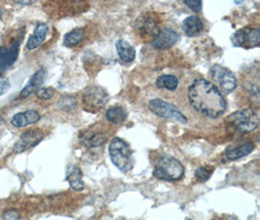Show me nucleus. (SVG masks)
Wrapping results in <instances>:
<instances>
[{
	"label": "nucleus",
	"mask_w": 260,
	"mask_h": 220,
	"mask_svg": "<svg viewBox=\"0 0 260 220\" xmlns=\"http://www.w3.org/2000/svg\"><path fill=\"white\" fill-rule=\"evenodd\" d=\"M188 100L196 112L211 119L224 114L226 101L220 90L211 81L198 78L188 88Z\"/></svg>",
	"instance_id": "f257e3e1"
},
{
	"label": "nucleus",
	"mask_w": 260,
	"mask_h": 220,
	"mask_svg": "<svg viewBox=\"0 0 260 220\" xmlns=\"http://www.w3.org/2000/svg\"><path fill=\"white\" fill-rule=\"evenodd\" d=\"M109 155L113 165L121 171L128 173L134 167L133 152L121 138L115 137L109 144Z\"/></svg>",
	"instance_id": "f03ea898"
},
{
	"label": "nucleus",
	"mask_w": 260,
	"mask_h": 220,
	"mask_svg": "<svg viewBox=\"0 0 260 220\" xmlns=\"http://www.w3.org/2000/svg\"><path fill=\"white\" fill-rule=\"evenodd\" d=\"M184 175V167L181 163L171 156L159 158L154 165L153 176L163 181H178Z\"/></svg>",
	"instance_id": "7ed1b4c3"
},
{
	"label": "nucleus",
	"mask_w": 260,
	"mask_h": 220,
	"mask_svg": "<svg viewBox=\"0 0 260 220\" xmlns=\"http://www.w3.org/2000/svg\"><path fill=\"white\" fill-rule=\"evenodd\" d=\"M227 122L238 131L248 133L255 130L259 124V116L252 109L241 110L231 114Z\"/></svg>",
	"instance_id": "20e7f679"
},
{
	"label": "nucleus",
	"mask_w": 260,
	"mask_h": 220,
	"mask_svg": "<svg viewBox=\"0 0 260 220\" xmlns=\"http://www.w3.org/2000/svg\"><path fill=\"white\" fill-rule=\"evenodd\" d=\"M108 101V94L100 86L88 87L83 94L84 109L88 112L100 111Z\"/></svg>",
	"instance_id": "39448f33"
},
{
	"label": "nucleus",
	"mask_w": 260,
	"mask_h": 220,
	"mask_svg": "<svg viewBox=\"0 0 260 220\" xmlns=\"http://www.w3.org/2000/svg\"><path fill=\"white\" fill-rule=\"evenodd\" d=\"M148 108L152 113L155 115L164 118V119H172L180 124H186L187 119L185 116L179 111V110L174 105L161 100V99H153L149 101Z\"/></svg>",
	"instance_id": "423d86ee"
},
{
	"label": "nucleus",
	"mask_w": 260,
	"mask_h": 220,
	"mask_svg": "<svg viewBox=\"0 0 260 220\" xmlns=\"http://www.w3.org/2000/svg\"><path fill=\"white\" fill-rule=\"evenodd\" d=\"M211 75L219 89L226 94L231 93L237 87V79L233 73L220 65H214L211 68Z\"/></svg>",
	"instance_id": "0eeeda50"
},
{
	"label": "nucleus",
	"mask_w": 260,
	"mask_h": 220,
	"mask_svg": "<svg viewBox=\"0 0 260 220\" xmlns=\"http://www.w3.org/2000/svg\"><path fill=\"white\" fill-rule=\"evenodd\" d=\"M232 43L237 47H258L260 44V32L257 29L244 28L232 36Z\"/></svg>",
	"instance_id": "6e6552de"
},
{
	"label": "nucleus",
	"mask_w": 260,
	"mask_h": 220,
	"mask_svg": "<svg viewBox=\"0 0 260 220\" xmlns=\"http://www.w3.org/2000/svg\"><path fill=\"white\" fill-rule=\"evenodd\" d=\"M44 138V134L40 129H32L25 132L14 145L13 151L16 154L23 153L31 148L35 147Z\"/></svg>",
	"instance_id": "1a4fd4ad"
},
{
	"label": "nucleus",
	"mask_w": 260,
	"mask_h": 220,
	"mask_svg": "<svg viewBox=\"0 0 260 220\" xmlns=\"http://www.w3.org/2000/svg\"><path fill=\"white\" fill-rule=\"evenodd\" d=\"M179 35L171 29H164L159 33L157 37H154L151 44L155 49L163 50L173 47L179 40Z\"/></svg>",
	"instance_id": "9d476101"
},
{
	"label": "nucleus",
	"mask_w": 260,
	"mask_h": 220,
	"mask_svg": "<svg viewBox=\"0 0 260 220\" xmlns=\"http://www.w3.org/2000/svg\"><path fill=\"white\" fill-rule=\"evenodd\" d=\"M20 51V43L15 42L8 49L5 47L0 48V73L6 71L18 59Z\"/></svg>",
	"instance_id": "9b49d317"
},
{
	"label": "nucleus",
	"mask_w": 260,
	"mask_h": 220,
	"mask_svg": "<svg viewBox=\"0 0 260 220\" xmlns=\"http://www.w3.org/2000/svg\"><path fill=\"white\" fill-rule=\"evenodd\" d=\"M46 77V71L44 69H40L37 71L30 79V81L27 83V85L22 89L20 96L22 98H27L32 93L36 92L37 89L41 87Z\"/></svg>",
	"instance_id": "f8f14e48"
},
{
	"label": "nucleus",
	"mask_w": 260,
	"mask_h": 220,
	"mask_svg": "<svg viewBox=\"0 0 260 220\" xmlns=\"http://www.w3.org/2000/svg\"><path fill=\"white\" fill-rule=\"evenodd\" d=\"M182 31L187 37H196L204 31V24L197 16H190L182 23Z\"/></svg>",
	"instance_id": "ddd939ff"
},
{
	"label": "nucleus",
	"mask_w": 260,
	"mask_h": 220,
	"mask_svg": "<svg viewBox=\"0 0 260 220\" xmlns=\"http://www.w3.org/2000/svg\"><path fill=\"white\" fill-rule=\"evenodd\" d=\"M48 33V27L46 24H39L36 26L33 35L29 38L27 42V48L29 50H33L39 47L46 38Z\"/></svg>",
	"instance_id": "4468645a"
},
{
	"label": "nucleus",
	"mask_w": 260,
	"mask_h": 220,
	"mask_svg": "<svg viewBox=\"0 0 260 220\" xmlns=\"http://www.w3.org/2000/svg\"><path fill=\"white\" fill-rule=\"evenodd\" d=\"M82 170L75 165H71L68 166L66 170V180L69 183L71 189L75 191H81L84 187L82 180Z\"/></svg>",
	"instance_id": "2eb2a0df"
},
{
	"label": "nucleus",
	"mask_w": 260,
	"mask_h": 220,
	"mask_svg": "<svg viewBox=\"0 0 260 220\" xmlns=\"http://www.w3.org/2000/svg\"><path fill=\"white\" fill-rule=\"evenodd\" d=\"M106 137L101 132L89 131L80 134V142L88 148H96L105 143Z\"/></svg>",
	"instance_id": "dca6fc26"
},
{
	"label": "nucleus",
	"mask_w": 260,
	"mask_h": 220,
	"mask_svg": "<svg viewBox=\"0 0 260 220\" xmlns=\"http://www.w3.org/2000/svg\"><path fill=\"white\" fill-rule=\"evenodd\" d=\"M116 49L119 58L126 63H130L136 58L135 48L124 39H119L116 42Z\"/></svg>",
	"instance_id": "f3484780"
},
{
	"label": "nucleus",
	"mask_w": 260,
	"mask_h": 220,
	"mask_svg": "<svg viewBox=\"0 0 260 220\" xmlns=\"http://www.w3.org/2000/svg\"><path fill=\"white\" fill-rule=\"evenodd\" d=\"M138 28L141 32H143L145 35L155 37L159 35L160 30L157 26L156 22L150 18V17H144L139 20Z\"/></svg>",
	"instance_id": "a211bd4d"
},
{
	"label": "nucleus",
	"mask_w": 260,
	"mask_h": 220,
	"mask_svg": "<svg viewBox=\"0 0 260 220\" xmlns=\"http://www.w3.org/2000/svg\"><path fill=\"white\" fill-rule=\"evenodd\" d=\"M254 150V144L253 143H245L236 149H231L226 151V158L230 161H236L239 159H242L244 157L248 156L252 151Z\"/></svg>",
	"instance_id": "6ab92c4d"
},
{
	"label": "nucleus",
	"mask_w": 260,
	"mask_h": 220,
	"mask_svg": "<svg viewBox=\"0 0 260 220\" xmlns=\"http://www.w3.org/2000/svg\"><path fill=\"white\" fill-rule=\"evenodd\" d=\"M106 120L113 125H120L127 119V113L122 107H113L105 113Z\"/></svg>",
	"instance_id": "aec40b11"
},
{
	"label": "nucleus",
	"mask_w": 260,
	"mask_h": 220,
	"mask_svg": "<svg viewBox=\"0 0 260 220\" xmlns=\"http://www.w3.org/2000/svg\"><path fill=\"white\" fill-rule=\"evenodd\" d=\"M156 85L158 88H165L170 91H174L179 86V79L172 74H164L157 78Z\"/></svg>",
	"instance_id": "412c9836"
},
{
	"label": "nucleus",
	"mask_w": 260,
	"mask_h": 220,
	"mask_svg": "<svg viewBox=\"0 0 260 220\" xmlns=\"http://www.w3.org/2000/svg\"><path fill=\"white\" fill-rule=\"evenodd\" d=\"M84 38V32L81 30H73L66 34L64 38V44L66 47H73L78 45Z\"/></svg>",
	"instance_id": "4be33fe9"
},
{
	"label": "nucleus",
	"mask_w": 260,
	"mask_h": 220,
	"mask_svg": "<svg viewBox=\"0 0 260 220\" xmlns=\"http://www.w3.org/2000/svg\"><path fill=\"white\" fill-rule=\"evenodd\" d=\"M77 105V101L75 99V97L70 96V95H66L64 96L60 99L59 103H58V107L60 108V110L64 112H70L72 110H74L76 108Z\"/></svg>",
	"instance_id": "5701e85b"
},
{
	"label": "nucleus",
	"mask_w": 260,
	"mask_h": 220,
	"mask_svg": "<svg viewBox=\"0 0 260 220\" xmlns=\"http://www.w3.org/2000/svg\"><path fill=\"white\" fill-rule=\"evenodd\" d=\"M11 124H12L13 127H15L17 128H25V127L29 126V123H28V120H27V117H26L25 113L16 114L12 118Z\"/></svg>",
	"instance_id": "b1692460"
},
{
	"label": "nucleus",
	"mask_w": 260,
	"mask_h": 220,
	"mask_svg": "<svg viewBox=\"0 0 260 220\" xmlns=\"http://www.w3.org/2000/svg\"><path fill=\"white\" fill-rule=\"evenodd\" d=\"M36 96L40 100H49L51 99L54 94L55 90L52 87H40L39 89L36 90Z\"/></svg>",
	"instance_id": "393cba45"
},
{
	"label": "nucleus",
	"mask_w": 260,
	"mask_h": 220,
	"mask_svg": "<svg viewBox=\"0 0 260 220\" xmlns=\"http://www.w3.org/2000/svg\"><path fill=\"white\" fill-rule=\"evenodd\" d=\"M183 2L185 3V5L192 10L195 13H198L202 10V0H183Z\"/></svg>",
	"instance_id": "a878e982"
},
{
	"label": "nucleus",
	"mask_w": 260,
	"mask_h": 220,
	"mask_svg": "<svg viewBox=\"0 0 260 220\" xmlns=\"http://www.w3.org/2000/svg\"><path fill=\"white\" fill-rule=\"evenodd\" d=\"M195 175H196V177H197L198 180H200L202 182H205V181H207V180L210 179V177L211 175V171L209 170L208 168L204 167V166H201V167H199L196 170Z\"/></svg>",
	"instance_id": "bb28decb"
},
{
	"label": "nucleus",
	"mask_w": 260,
	"mask_h": 220,
	"mask_svg": "<svg viewBox=\"0 0 260 220\" xmlns=\"http://www.w3.org/2000/svg\"><path fill=\"white\" fill-rule=\"evenodd\" d=\"M24 113H25V115L27 117V120H28L29 125L36 124L41 119L40 115L36 111H34V110H28V111H26Z\"/></svg>",
	"instance_id": "cd10ccee"
},
{
	"label": "nucleus",
	"mask_w": 260,
	"mask_h": 220,
	"mask_svg": "<svg viewBox=\"0 0 260 220\" xmlns=\"http://www.w3.org/2000/svg\"><path fill=\"white\" fill-rule=\"evenodd\" d=\"M10 81L6 77H0V96L5 94L10 89Z\"/></svg>",
	"instance_id": "c85d7f7f"
},
{
	"label": "nucleus",
	"mask_w": 260,
	"mask_h": 220,
	"mask_svg": "<svg viewBox=\"0 0 260 220\" xmlns=\"http://www.w3.org/2000/svg\"><path fill=\"white\" fill-rule=\"evenodd\" d=\"M20 218V214L17 210L15 209H10V210H7L3 213V219H19Z\"/></svg>",
	"instance_id": "c756f323"
},
{
	"label": "nucleus",
	"mask_w": 260,
	"mask_h": 220,
	"mask_svg": "<svg viewBox=\"0 0 260 220\" xmlns=\"http://www.w3.org/2000/svg\"><path fill=\"white\" fill-rule=\"evenodd\" d=\"M15 1L21 5H32L36 0H15Z\"/></svg>",
	"instance_id": "7c9ffc66"
},
{
	"label": "nucleus",
	"mask_w": 260,
	"mask_h": 220,
	"mask_svg": "<svg viewBox=\"0 0 260 220\" xmlns=\"http://www.w3.org/2000/svg\"><path fill=\"white\" fill-rule=\"evenodd\" d=\"M1 15H2V9L0 8V16H1Z\"/></svg>",
	"instance_id": "2f4dec72"
}]
</instances>
